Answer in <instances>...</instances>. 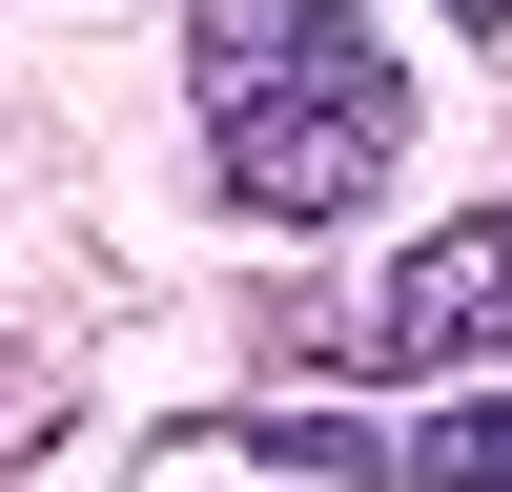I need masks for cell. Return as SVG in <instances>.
<instances>
[{"mask_svg": "<svg viewBox=\"0 0 512 492\" xmlns=\"http://www.w3.org/2000/svg\"><path fill=\"white\" fill-rule=\"evenodd\" d=\"M185 82L246 226H369L410 164V103H431L349 0H185Z\"/></svg>", "mask_w": 512, "mask_h": 492, "instance_id": "6da1fadb", "label": "cell"}, {"mask_svg": "<svg viewBox=\"0 0 512 492\" xmlns=\"http://www.w3.org/2000/svg\"><path fill=\"white\" fill-rule=\"evenodd\" d=\"M369 369H512V205H472V226H410L390 287L349 308Z\"/></svg>", "mask_w": 512, "mask_h": 492, "instance_id": "7a4b0ae2", "label": "cell"}, {"mask_svg": "<svg viewBox=\"0 0 512 492\" xmlns=\"http://www.w3.org/2000/svg\"><path fill=\"white\" fill-rule=\"evenodd\" d=\"M226 451L369 472V492H512V390H472V410H226Z\"/></svg>", "mask_w": 512, "mask_h": 492, "instance_id": "3957f363", "label": "cell"}, {"mask_svg": "<svg viewBox=\"0 0 512 492\" xmlns=\"http://www.w3.org/2000/svg\"><path fill=\"white\" fill-rule=\"evenodd\" d=\"M62 410H82L62 349H0V472H41V451H62Z\"/></svg>", "mask_w": 512, "mask_h": 492, "instance_id": "277c9868", "label": "cell"}, {"mask_svg": "<svg viewBox=\"0 0 512 492\" xmlns=\"http://www.w3.org/2000/svg\"><path fill=\"white\" fill-rule=\"evenodd\" d=\"M431 21H451V41H492V21H512V0H431Z\"/></svg>", "mask_w": 512, "mask_h": 492, "instance_id": "5b68a950", "label": "cell"}]
</instances>
